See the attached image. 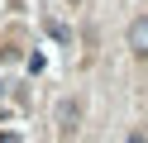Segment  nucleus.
<instances>
[{
	"label": "nucleus",
	"mask_w": 148,
	"mask_h": 143,
	"mask_svg": "<svg viewBox=\"0 0 148 143\" xmlns=\"http://www.w3.org/2000/svg\"><path fill=\"white\" fill-rule=\"evenodd\" d=\"M129 48H134L138 57H148V14H138L134 24H129Z\"/></svg>",
	"instance_id": "1"
},
{
	"label": "nucleus",
	"mask_w": 148,
	"mask_h": 143,
	"mask_svg": "<svg viewBox=\"0 0 148 143\" xmlns=\"http://www.w3.org/2000/svg\"><path fill=\"white\" fill-rule=\"evenodd\" d=\"M77 114H81L77 100H62L58 105V133H72V129H77Z\"/></svg>",
	"instance_id": "2"
},
{
	"label": "nucleus",
	"mask_w": 148,
	"mask_h": 143,
	"mask_svg": "<svg viewBox=\"0 0 148 143\" xmlns=\"http://www.w3.org/2000/svg\"><path fill=\"white\" fill-rule=\"evenodd\" d=\"M129 143H148V133H143V129H134V133H129Z\"/></svg>",
	"instance_id": "3"
},
{
	"label": "nucleus",
	"mask_w": 148,
	"mask_h": 143,
	"mask_svg": "<svg viewBox=\"0 0 148 143\" xmlns=\"http://www.w3.org/2000/svg\"><path fill=\"white\" fill-rule=\"evenodd\" d=\"M0 143H19V133H0Z\"/></svg>",
	"instance_id": "4"
},
{
	"label": "nucleus",
	"mask_w": 148,
	"mask_h": 143,
	"mask_svg": "<svg viewBox=\"0 0 148 143\" xmlns=\"http://www.w3.org/2000/svg\"><path fill=\"white\" fill-rule=\"evenodd\" d=\"M72 5H77V0H72Z\"/></svg>",
	"instance_id": "5"
}]
</instances>
